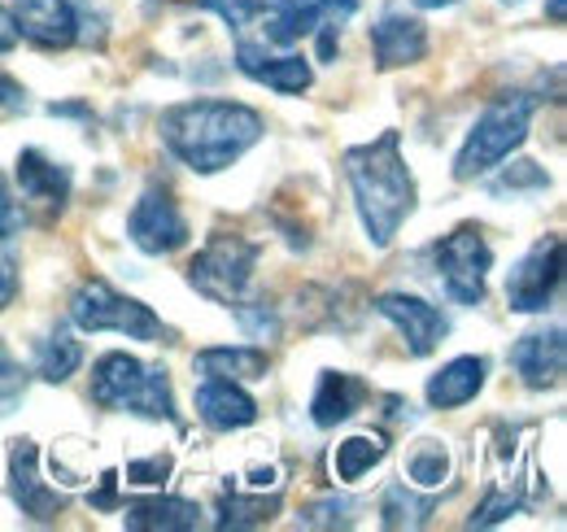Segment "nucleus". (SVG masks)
Wrapping results in <instances>:
<instances>
[{
    "instance_id": "obj_1",
    "label": "nucleus",
    "mask_w": 567,
    "mask_h": 532,
    "mask_svg": "<svg viewBox=\"0 0 567 532\" xmlns=\"http://www.w3.org/2000/svg\"><path fill=\"white\" fill-rule=\"evenodd\" d=\"M346 180L358 205V223L367 232V241L375 249H389L398 241V232L406 227V218L415 214L420 184L411 162L402 157V135L380 132L367 144L346 149Z\"/></svg>"
},
{
    "instance_id": "obj_2",
    "label": "nucleus",
    "mask_w": 567,
    "mask_h": 532,
    "mask_svg": "<svg viewBox=\"0 0 567 532\" xmlns=\"http://www.w3.org/2000/svg\"><path fill=\"white\" fill-rule=\"evenodd\" d=\"M157 132L175 162L197 175H218L236 166L267 127L262 114L240 101H179L157 119Z\"/></svg>"
},
{
    "instance_id": "obj_3",
    "label": "nucleus",
    "mask_w": 567,
    "mask_h": 532,
    "mask_svg": "<svg viewBox=\"0 0 567 532\" xmlns=\"http://www.w3.org/2000/svg\"><path fill=\"white\" fill-rule=\"evenodd\" d=\"M87 393L101 410H127V415H141V419H153V423H162V419L179 423L171 371L166 367H148L127 349H110V354L96 358Z\"/></svg>"
},
{
    "instance_id": "obj_4",
    "label": "nucleus",
    "mask_w": 567,
    "mask_h": 532,
    "mask_svg": "<svg viewBox=\"0 0 567 532\" xmlns=\"http://www.w3.org/2000/svg\"><path fill=\"white\" fill-rule=\"evenodd\" d=\"M533 114H537V96H528V92H502V96H494L481 110V119L472 123L463 149L454 153V180L472 184V180L497 171L528 140Z\"/></svg>"
},
{
    "instance_id": "obj_5",
    "label": "nucleus",
    "mask_w": 567,
    "mask_h": 532,
    "mask_svg": "<svg viewBox=\"0 0 567 532\" xmlns=\"http://www.w3.org/2000/svg\"><path fill=\"white\" fill-rule=\"evenodd\" d=\"M71 324L79 332H118L127 340L171 345V328L144 306L141 297L118 293L110 279L92 275L71 293Z\"/></svg>"
},
{
    "instance_id": "obj_6",
    "label": "nucleus",
    "mask_w": 567,
    "mask_h": 532,
    "mask_svg": "<svg viewBox=\"0 0 567 532\" xmlns=\"http://www.w3.org/2000/svg\"><path fill=\"white\" fill-rule=\"evenodd\" d=\"M258 258H262V245L240 236V232H214L210 241L193 254L188 263V284L214 301V306H236L249 297L254 288V275H258Z\"/></svg>"
},
{
    "instance_id": "obj_7",
    "label": "nucleus",
    "mask_w": 567,
    "mask_h": 532,
    "mask_svg": "<svg viewBox=\"0 0 567 532\" xmlns=\"http://www.w3.org/2000/svg\"><path fill=\"white\" fill-rule=\"evenodd\" d=\"M432 266L441 288L450 293V301L458 306H481L489 293V270H494V249L485 241V232L476 223L454 227L450 236H441L432 245Z\"/></svg>"
},
{
    "instance_id": "obj_8",
    "label": "nucleus",
    "mask_w": 567,
    "mask_h": 532,
    "mask_svg": "<svg viewBox=\"0 0 567 532\" xmlns=\"http://www.w3.org/2000/svg\"><path fill=\"white\" fill-rule=\"evenodd\" d=\"M564 288V236H542L506 275V306L515 315H546Z\"/></svg>"
},
{
    "instance_id": "obj_9",
    "label": "nucleus",
    "mask_w": 567,
    "mask_h": 532,
    "mask_svg": "<svg viewBox=\"0 0 567 532\" xmlns=\"http://www.w3.org/2000/svg\"><path fill=\"white\" fill-rule=\"evenodd\" d=\"M188 236H193V227H188L175 193L166 184H148L127 214V241L148 258H166V254L184 249Z\"/></svg>"
},
{
    "instance_id": "obj_10",
    "label": "nucleus",
    "mask_w": 567,
    "mask_h": 532,
    "mask_svg": "<svg viewBox=\"0 0 567 532\" xmlns=\"http://www.w3.org/2000/svg\"><path fill=\"white\" fill-rule=\"evenodd\" d=\"M9 498L35 524H53L66 511V493H58L40 480V446L31 437L9 441Z\"/></svg>"
},
{
    "instance_id": "obj_11",
    "label": "nucleus",
    "mask_w": 567,
    "mask_h": 532,
    "mask_svg": "<svg viewBox=\"0 0 567 532\" xmlns=\"http://www.w3.org/2000/svg\"><path fill=\"white\" fill-rule=\"evenodd\" d=\"M375 315L389 319L402 332V345H406L411 358H427L450 336V315L441 306H432L427 297H415V293H380Z\"/></svg>"
},
{
    "instance_id": "obj_12",
    "label": "nucleus",
    "mask_w": 567,
    "mask_h": 532,
    "mask_svg": "<svg viewBox=\"0 0 567 532\" xmlns=\"http://www.w3.org/2000/svg\"><path fill=\"white\" fill-rule=\"evenodd\" d=\"M511 367H515V376L524 380V389H533V393L559 389V385H564V367H567L564 328L524 332L511 345Z\"/></svg>"
},
{
    "instance_id": "obj_13",
    "label": "nucleus",
    "mask_w": 567,
    "mask_h": 532,
    "mask_svg": "<svg viewBox=\"0 0 567 532\" xmlns=\"http://www.w3.org/2000/svg\"><path fill=\"white\" fill-rule=\"evenodd\" d=\"M236 70H240L245 79H254V83L280 92V96H301V92H310V83H315L310 58H301V53H271V49L249 44V40L236 44Z\"/></svg>"
},
{
    "instance_id": "obj_14",
    "label": "nucleus",
    "mask_w": 567,
    "mask_h": 532,
    "mask_svg": "<svg viewBox=\"0 0 567 532\" xmlns=\"http://www.w3.org/2000/svg\"><path fill=\"white\" fill-rule=\"evenodd\" d=\"M371 53H375V70H402L420 66L427 58V27L420 18L402 13V9H384L371 22Z\"/></svg>"
},
{
    "instance_id": "obj_15",
    "label": "nucleus",
    "mask_w": 567,
    "mask_h": 532,
    "mask_svg": "<svg viewBox=\"0 0 567 532\" xmlns=\"http://www.w3.org/2000/svg\"><path fill=\"white\" fill-rule=\"evenodd\" d=\"M13 180H18V193L22 197L35 201L49 214H62L74 193L71 166L58 162V157H49L44 149H22L18 162H13Z\"/></svg>"
},
{
    "instance_id": "obj_16",
    "label": "nucleus",
    "mask_w": 567,
    "mask_h": 532,
    "mask_svg": "<svg viewBox=\"0 0 567 532\" xmlns=\"http://www.w3.org/2000/svg\"><path fill=\"white\" fill-rule=\"evenodd\" d=\"M13 18L22 40L35 49H71L79 40V9L71 0H13Z\"/></svg>"
},
{
    "instance_id": "obj_17",
    "label": "nucleus",
    "mask_w": 567,
    "mask_h": 532,
    "mask_svg": "<svg viewBox=\"0 0 567 532\" xmlns=\"http://www.w3.org/2000/svg\"><path fill=\"white\" fill-rule=\"evenodd\" d=\"M197 415L202 423L214 428V432H240L249 423H258V401L245 385L236 380H218V376H202L197 385Z\"/></svg>"
},
{
    "instance_id": "obj_18",
    "label": "nucleus",
    "mask_w": 567,
    "mask_h": 532,
    "mask_svg": "<svg viewBox=\"0 0 567 532\" xmlns=\"http://www.w3.org/2000/svg\"><path fill=\"white\" fill-rule=\"evenodd\" d=\"M489 380V358L481 354H463V358H450L441 371H432L424 385V398L432 410H458L467 401L481 398Z\"/></svg>"
},
{
    "instance_id": "obj_19",
    "label": "nucleus",
    "mask_w": 567,
    "mask_h": 532,
    "mask_svg": "<svg viewBox=\"0 0 567 532\" xmlns=\"http://www.w3.org/2000/svg\"><path fill=\"white\" fill-rule=\"evenodd\" d=\"M367 401H371V385L362 376H354V371H323L319 385H315V398H310V423L328 432L337 423H350Z\"/></svg>"
},
{
    "instance_id": "obj_20",
    "label": "nucleus",
    "mask_w": 567,
    "mask_h": 532,
    "mask_svg": "<svg viewBox=\"0 0 567 532\" xmlns=\"http://www.w3.org/2000/svg\"><path fill=\"white\" fill-rule=\"evenodd\" d=\"M123 529L132 532H188L202 529V507L171 493H148L123 507Z\"/></svg>"
},
{
    "instance_id": "obj_21",
    "label": "nucleus",
    "mask_w": 567,
    "mask_h": 532,
    "mask_svg": "<svg viewBox=\"0 0 567 532\" xmlns=\"http://www.w3.org/2000/svg\"><path fill=\"white\" fill-rule=\"evenodd\" d=\"M258 22L267 44L292 49L323 22V0H258Z\"/></svg>"
},
{
    "instance_id": "obj_22",
    "label": "nucleus",
    "mask_w": 567,
    "mask_h": 532,
    "mask_svg": "<svg viewBox=\"0 0 567 532\" xmlns=\"http://www.w3.org/2000/svg\"><path fill=\"white\" fill-rule=\"evenodd\" d=\"M193 367H197L202 376H218V380L245 385V380H267L271 354H267L262 345H210V349H202V354L193 358Z\"/></svg>"
},
{
    "instance_id": "obj_23",
    "label": "nucleus",
    "mask_w": 567,
    "mask_h": 532,
    "mask_svg": "<svg viewBox=\"0 0 567 532\" xmlns=\"http://www.w3.org/2000/svg\"><path fill=\"white\" fill-rule=\"evenodd\" d=\"M384 459H389V437H384V432H354V437L337 441V450H332V471H337L341 484H358L367 471H375Z\"/></svg>"
},
{
    "instance_id": "obj_24",
    "label": "nucleus",
    "mask_w": 567,
    "mask_h": 532,
    "mask_svg": "<svg viewBox=\"0 0 567 532\" xmlns=\"http://www.w3.org/2000/svg\"><path fill=\"white\" fill-rule=\"evenodd\" d=\"M214 511H218V520H214V529H262V524H271L276 515H280V493H254V498H245V493H218V502H214Z\"/></svg>"
},
{
    "instance_id": "obj_25",
    "label": "nucleus",
    "mask_w": 567,
    "mask_h": 532,
    "mask_svg": "<svg viewBox=\"0 0 567 532\" xmlns=\"http://www.w3.org/2000/svg\"><path fill=\"white\" fill-rule=\"evenodd\" d=\"M79 367H83V345L66 328H53L35 345V376L44 385H66Z\"/></svg>"
},
{
    "instance_id": "obj_26",
    "label": "nucleus",
    "mask_w": 567,
    "mask_h": 532,
    "mask_svg": "<svg viewBox=\"0 0 567 532\" xmlns=\"http://www.w3.org/2000/svg\"><path fill=\"white\" fill-rule=\"evenodd\" d=\"M432 515H436V498H420L415 484H389L380 498L384 529H424Z\"/></svg>"
},
{
    "instance_id": "obj_27",
    "label": "nucleus",
    "mask_w": 567,
    "mask_h": 532,
    "mask_svg": "<svg viewBox=\"0 0 567 532\" xmlns=\"http://www.w3.org/2000/svg\"><path fill=\"white\" fill-rule=\"evenodd\" d=\"M450 480V450L441 441H420L406 454V484L415 489H441Z\"/></svg>"
},
{
    "instance_id": "obj_28",
    "label": "nucleus",
    "mask_w": 567,
    "mask_h": 532,
    "mask_svg": "<svg viewBox=\"0 0 567 532\" xmlns=\"http://www.w3.org/2000/svg\"><path fill=\"white\" fill-rule=\"evenodd\" d=\"M550 188V175L537 166V162H511V166H502V175L489 180V193L494 197H524V193H546Z\"/></svg>"
},
{
    "instance_id": "obj_29",
    "label": "nucleus",
    "mask_w": 567,
    "mask_h": 532,
    "mask_svg": "<svg viewBox=\"0 0 567 532\" xmlns=\"http://www.w3.org/2000/svg\"><path fill=\"white\" fill-rule=\"evenodd\" d=\"M27 385H31L27 367H22V362L9 354V345L0 340V419L13 415V410L27 401Z\"/></svg>"
},
{
    "instance_id": "obj_30",
    "label": "nucleus",
    "mask_w": 567,
    "mask_h": 532,
    "mask_svg": "<svg viewBox=\"0 0 567 532\" xmlns=\"http://www.w3.org/2000/svg\"><path fill=\"white\" fill-rule=\"evenodd\" d=\"M350 511H354V502H350V498L328 493V498L310 502V507L297 515V529H350V524H354V520H350Z\"/></svg>"
},
{
    "instance_id": "obj_31",
    "label": "nucleus",
    "mask_w": 567,
    "mask_h": 532,
    "mask_svg": "<svg viewBox=\"0 0 567 532\" xmlns=\"http://www.w3.org/2000/svg\"><path fill=\"white\" fill-rule=\"evenodd\" d=\"M231 315L240 319V328L254 336V340H276L280 336V310L271 306V301H236L231 306Z\"/></svg>"
},
{
    "instance_id": "obj_32",
    "label": "nucleus",
    "mask_w": 567,
    "mask_h": 532,
    "mask_svg": "<svg viewBox=\"0 0 567 532\" xmlns=\"http://www.w3.org/2000/svg\"><path fill=\"white\" fill-rule=\"evenodd\" d=\"M123 475H127L132 489H162V484L175 475V454H171V450H157V454H148V459H132Z\"/></svg>"
},
{
    "instance_id": "obj_33",
    "label": "nucleus",
    "mask_w": 567,
    "mask_h": 532,
    "mask_svg": "<svg viewBox=\"0 0 567 532\" xmlns=\"http://www.w3.org/2000/svg\"><path fill=\"white\" fill-rule=\"evenodd\" d=\"M206 13H214L227 31H245L258 18V0H197Z\"/></svg>"
},
{
    "instance_id": "obj_34",
    "label": "nucleus",
    "mask_w": 567,
    "mask_h": 532,
    "mask_svg": "<svg viewBox=\"0 0 567 532\" xmlns=\"http://www.w3.org/2000/svg\"><path fill=\"white\" fill-rule=\"evenodd\" d=\"M511 511H519V498L515 493H502V489H494L476 511H472V520H467V529H494V524H502Z\"/></svg>"
},
{
    "instance_id": "obj_35",
    "label": "nucleus",
    "mask_w": 567,
    "mask_h": 532,
    "mask_svg": "<svg viewBox=\"0 0 567 532\" xmlns=\"http://www.w3.org/2000/svg\"><path fill=\"white\" fill-rule=\"evenodd\" d=\"M18 288H22V266L9 249H0V310L18 301Z\"/></svg>"
},
{
    "instance_id": "obj_36",
    "label": "nucleus",
    "mask_w": 567,
    "mask_h": 532,
    "mask_svg": "<svg viewBox=\"0 0 567 532\" xmlns=\"http://www.w3.org/2000/svg\"><path fill=\"white\" fill-rule=\"evenodd\" d=\"M22 223H27L22 201H13V193H9V188H4V180H0V241L18 236V232H22Z\"/></svg>"
},
{
    "instance_id": "obj_37",
    "label": "nucleus",
    "mask_w": 567,
    "mask_h": 532,
    "mask_svg": "<svg viewBox=\"0 0 567 532\" xmlns=\"http://www.w3.org/2000/svg\"><path fill=\"white\" fill-rule=\"evenodd\" d=\"M118 471H105L101 475V493H87V507L92 511H118Z\"/></svg>"
},
{
    "instance_id": "obj_38",
    "label": "nucleus",
    "mask_w": 567,
    "mask_h": 532,
    "mask_svg": "<svg viewBox=\"0 0 567 532\" xmlns=\"http://www.w3.org/2000/svg\"><path fill=\"white\" fill-rule=\"evenodd\" d=\"M27 110V88L9 74H0V114H22Z\"/></svg>"
},
{
    "instance_id": "obj_39",
    "label": "nucleus",
    "mask_w": 567,
    "mask_h": 532,
    "mask_svg": "<svg viewBox=\"0 0 567 532\" xmlns=\"http://www.w3.org/2000/svg\"><path fill=\"white\" fill-rule=\"evenodd\" d=\"M18 44H22L18 18H13V9H4V4H0V58H4V53H13Z\"/></svg>"
},
{
    "instance_id": "obj_40",
    "label": "nucleus",
    "mask_w": 567,
    "mask_h": 532,
    "mask_svg": "<svg viewBox=\"0 0 567 532\" xmlns=\"http://www.w3.org/2000/svg\"><path fill=\"white\" fill-rule=\"evenodd\" d=\"M49 114H53V119H87V123H92V110H87V105H79V101H66V105H58V101H53V105H49Z\"/></svg>"
},
{
    "instance_id": "obj_41",
    "label": "nucleus",
    "mask_w": 567,
    "mask_h": 532,
    "mask_svg": "<svg viewBox=\"0 0 567 532\" xmlns=\"http://www.w3.org/2000/svg\"><path fill=\"white\" fill-rule=\"evenodd\" d=\"M384 406H389V419H393V423H411V419H415V406L406 398H384Z\"/></svg>"
},
{
    "instance_id": "obj_42",
    "label": "nucleus",
    "mask_w": 567,
    "mask_h": 532,
    "mask_svg": "<svg viewBox=\"0 0 567 532\" xmlns=\"http://www.w3.org/2000/svg\"><path fill=\"white\" fill-rule=\"evenodd\" d=\"M546 18H550L555 27H564V18H567V0H546Z\"/></svg>"
},
{
    "instance_id": "obj_43",
    "label": "nucleus",
    "mask_w": 567,
    "mask_h": 532,
    "mask_svg": "<svg viewBox=\"0 0 567 532\" xmlns=\"http://www.w3.org/2000/svg\"><path fill=\"white\" fill-rule=\"evenodd\" d=\"M415 4H420V9H454L458 0H415Z\"/></svg>"
},
{
    "instance_id": "obj_44",
    "label": "nucleus",
    "mask_w": 567,
    "mask_h": 532,
    "mask_svg": "<svg viewBox=\"0 0 567 532\" xmlns=\"http://www.w3.org/2000/svg\"><path fill=\"white\" fill-rule=\"evenodd\" d=\"M506 4H519V0H506Z\"/></svg>"
}]
</instances>
